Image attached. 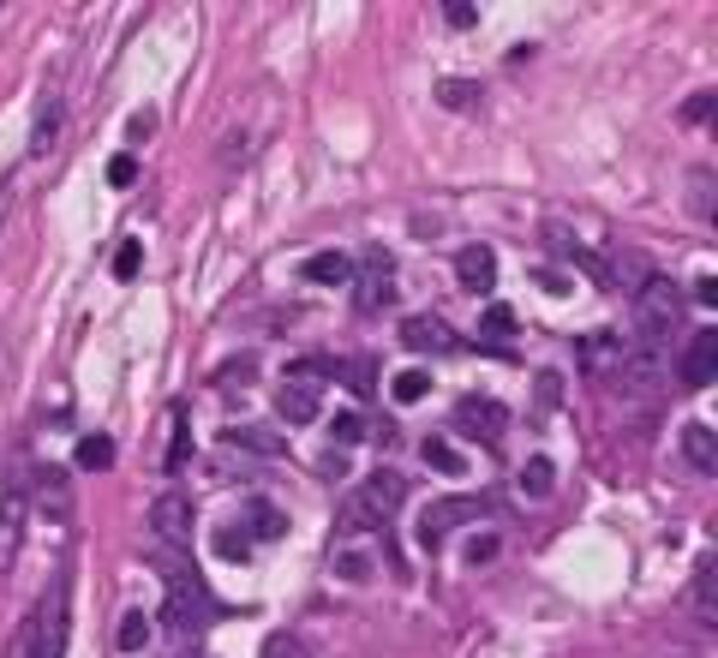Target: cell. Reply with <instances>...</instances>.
<instances>
[{"label": "cell", "mask_w": 718, "mask_h": 658, "mask_svg": "<svg viewBox=\"0 0 718 658\" xmlns=\"http://www.w3.org/2000/svg\"><path fill=\"white\" fill-rule=\"evenodd\" d=\"M156 569H162V586H168V622H174L180 634H198L203 622H215L222 617V605L210 598V586H203V574L186 562V550H168L162 545V557H156Z\"/></svg>", "instance_id": "1"}, {"label": "cell", "mask_w": 718, "mask_h": 658, "mask_svg": "<svg viewBox=\"0 0 718 658\" xmlns=\"http://www.w3.org/2000/svg\"><path fill=\"white\" fill-rule=\"evenodd\" d=\"M401 497H407L401 473H371L366 485L347 491V502H342V533H383Z\"/></svg>", "instance_id": "2"}, {"label": "cell", "mask_w": 718, "mask_h": 658, "mask_svg": "<svg viewBox=\"0 0 718 658\" xmlns=\"http://www.w3.org/2000/svg\"><path fill=\"white\" fill-rule=\"evenodd\" d=\"M677 318H682V294H677V282L670 275H646L641 282V294H634V347H665V335L677 330Z\"/></svg>", "instance_id": "3"}, {"label": "cell", "mask_w": 718, "mask_h": 658, "mask_svg": "<svg viewBox=\"0 0 718 658\" xmlns=\"http://www.w3.org/2000/svg\"><path fill=\"white\" fill-rule=\"evenodd\" d=\"M389 299H395V258L383 246H371L366 258L354 263V306L371 318V311H383Z\"/></svg>", "instance_id": "4"}, {"label": "cell", "mask_w": 718, "mask_h": 658, "mask_svg": "<svg viewBox=\"0 0 718 658\" xmlns=\"http://www.w3.org/2000/svg\"><path fill=\"white\" fill-rule=\"evenodd\" d=\"M503 407L491 401V395H461L455 401V431L461 437H479V443H503Z\"/></svg>", "instance_id": "5"}, {"label": "cell", "mask_w": 718, "mask_h": 658, "mask_svg": "<svg viewBox=\"0 0 718 658\" xmlns=\"http://www.w3.org/2000/svg\"><path fill=\"white\" fill-rule=\"evenodd\" d=\"M150 533L162 538L168 550H191V502L174 497V491H168V497H156L150 502Z\"/></svg>", "instance_id": "6"}, {"label": "cell", "mask_w": 718, "mask_h": 658, "mask_svg": "<svg viewBox=\"0 0 718 658\" xmlns=\"http://www.w3.org/2000/svg\"><path fill=\"white\" fill-rule=\"evenodd\" d=\"M473 514H479V502H473V497H443V502H431V509L419 514V545L437 550L443 538H449L461 521H473Z\"/></svg>", "instance_id": "7"}, {"label": "cell", "mask_w": 718, "mask_h": 658, "mask_svg": "<svg viewBox=\"0 0 718 658\" xmlns=\"http://www.w3.org/2000/svg\"><path fill=\"white\" fill-rule=\"evenodd\" d=\"M36 622H42V658H60L66 653V574H54L48 598L36 605Z\"/></svg>", "instance_id": "8"}, {"label": "cell", "mask_w": 718, "mask_h": 658, "mask_svg": "<svg viewBox=\"0 0 718 658\" xmlns=\"http://www.w3.org/2000/svg\"><path fill=\"white\" fill-rule=\"evenodd\" d=\"M718 377V330H694L689 353H682V383L689 389H706Z\"/></svg>", "instance_id": "9"}, {"label": "cell", "mask_w": 718, "mask_h": 658, "mask_svg": "<svg viewBox=\"0 0 718 658\" xmlns=\"http://www.w3.org/2000/svg\"><path fill=\"white\" fill-rule=\"evenodd\" d=\"M275 413H282L287 425H318V413H323V401H318V383H299V377H287L282 389H275Z\"/></svg>", "instance_id": "10"}, {"label": "cell", "mask_w": 718, "mask_h": 658, "mask_svg": "<svg viewBox=\"0 0 718 658\" xmlns=\"http://www.w3.org/2000/svg\"><path fill=\"white\" fill-rule=\"evenodd\" d=\"M455 275H461L467 294H491V287H497V251L491 246H461L455 251Z\"/></svg>", "instance_id": "11"}, {"label": "cell", "mask_w": 718, "mask_h": 658, "mask_svg": "<svg viewBox=\"0 0 718 658\" xmlns=\"http://www.w3.org/2000/svg\"><path fill=\"white\" fill-rule=\"evenodd\" d=\"M401 342L413 347V353H455V335L443 330V318H407Z\"/></svg>", "instance_id": "12"}, {"label": "cell", "mask_w": 718, "mask_h": 658, "mask_svg": "<svg viewBox=\"0 0 718 658\" xmlns=\"http://www.w3.org/2000/svg\"><path fill=\"white\" fill-rule=\"evenodd\" d=\"M306 282H318V287H354V258L347 251H318V258H306Z\"/></svg>", "instance_id": "13"}, {"label": "cell", "mask_w": 718, "mask_h": 658, "mask_svg": "<svg viewBox=\"0 0 718 658\" xmlns=\"http://www.w3.org/2000/svg\"><path fill=\"white\" fill-rule=\"evenodd\" d=\"M36 502L48 509V521H66L72 514V491H66V473H60V467H42V473H36Z\"/></svg>", "instance_id": "14"}, {"label": "cell", "mask_w": 718, "mask_h": 658, "mask_svg": "<svg viewBox=\"0 0 718 658\" xmlns=\"http://www.w3.org/2000/svg\"><path fill=\"white\" fill-rule=\"evenodd\" d=\"M682 455H689L694 473H713V467H718V437H713V425H701V419H694V425H682Z\"/></svg>", "instance_id": "15"}, {"label": "cell", "mask_w": 718, "mask_h": 658, "mask_svg": "<svg viewBox=\"0 0 718 658\" xmlns=\"http://www.w3.org/2000/svg\"><path fill=\"white\" fill-rule=\"evenodd\" d=\"M222 443L227 449H251V455H287V437H275V431H263V425H227Z\"/></svg>", "instance_id": "16"}, {"label": "cell", "mask_w": 718, "mask_h": 658, "mask_svg": "<svg viewBox=\"0 0 718 658\" xmlns=\"http://www.w3.org/2000/svg\"><path fill=\"white\" fill-rule=\"evenodd\" d=\"M694 617L718 622V557H701V569H694Z\"/></svg>", "instance_id": "17"}, {"label": "cell", "mask_w": 718, "mask_h": 658, "mask_svg": "<svg viewBox=\"0 0 718 658\" xmlns=\"http://www.w3.org/2000/svg\"><path fill=\"white\" fill-rule=\"evenodd\" d=\"M72 467H84V473H102V467H114V437H102V431L78 437V449H72Z\"/></svg>", "instance_id": "18"}, {"label": "cell", "mask_w": 718, "mask_h": 658, "mask_svg": "<svg viewBox=\"0 0 718 658\" xmlns=\"http://www.w3.org/2000/svg\"><path fill=\"white\" fill-rule=\"evenodd\" d=\"M246 533H251V538H282V533H287V514L275 509L270 497H258V502L246 509Z\"/></svg>", "instance_id": "19"}, {"label": "cell", "mask_w": 718, "mask_h": 658, "mask_svg": "<svg viewBox=\"0 0 718 658\" xmlns=\"http://www.w3.org/2000/svg\"><path fill=\"white\" fill-rule=\"evenodd\" d=\"M419 455H425V467H437V473H449V479H461V473H467L461 449H455L449 437H425V443H419Z\"/></svg>", "instance_id": "20"}, {"label": "cell", "mask_w": 718, "mask_h": 658, "mask_svg": "<svg viewBox=\"0 0 718 658\" xmlns=\"http://www.w3.org/2000/svg\"><path fill=\"white\" fill-rule=\"evenodd\" d=\"M210 545H215V557H222V562H246L251 557V533H246V526H215Z\"/></svg>", "instance_id": "21"}, {"label": "cell", "mask_w": 718, "mask_h": 658, "mask_svg": "<svg viewBox=\"0 0 718 658\" xmlns=\"http://www.w3.org/2000/svg\"><path fill=\"white\" fill-rule=\"evenodd\" d=\"M550 485H557V467H550V455H533V461L521 467V491H527V497H545Z\"/></svg>", "instance_id": "22"}, {"label": "cell", "mask_w": 718, "mask_h": 658, "mask_svg": "<svg viewBox=\"0 0 718 658\" xmlns=\"http://www.w3.org/2000/svg\"><path fill=\"white\" fill-rule=\"evenodd\" d=\"M389 395H395V401H401V407L425 401V395H431V371H401V377L389 383Z\"/></svg>", "instance_id": "23"}, {"label": "cell", "mask_w": 718, "mask_h": 658, "mask_svg": "<svg viewBox=\"0 0 718 658\" xmlns=\"http://www.w3.org/2000/svg\"><path fill=\"white\" fill-rule=\"evenodd\" d=\"M144 641H150V617H144V610H126V617H120V653H138Z\"/></svg>", "instance_id": "24"}, {"label": "cell", "mask_w": 718, "mask_h": 658, "mask_svg": "<svg viewBox=\"0 0 718 658\" xmlns=\"http://www.w3.org/2000/svg\"><path fill=\"white\" fill-rule=\"evenodd\" d=\"M7 658H42V622H24L18 634H12V646H7Z\"/></svg>", "instance_id": "25"}, {"label": "cell", "mask_w": 718, "mask_h": 658, "mask_svg": "<svg viewBox=\"0 0 718 658\" xmlns=\"http://www.w3.org/2000/svg\"><path fill=\"white\" fill-rule=\"evenodd\" d=\"M54 138H60V108L48 102V108H42V120H36V138H30V150H36V156H48V150H54Z\"/></svg>", "instance_id": "26"}, {"label": "cell", "mask_w": 718, "mask_h": 658, "mask_svg": "<svg viewBox=\"0 0 718 658\" xmlns=\"http://www.w3.org/2000/svg\"><path fill=\"white\" fill-rule=\"evenodd\" d=\"M186 455H191V425H186V413H174V443H168V467H186Z\"/></svg>", "instance_id": "27"}, {"label": "cell", "mask_w": 718, "mask_h": 658, "mask_svg": "<svg viewBox=\"0 0 718 658\" xmlns=\"http://www.w3.org/2000/svg\"><path fill=\"white\" fill-rule=\"evenodd\" d=\"M138 263H144V246H138V239H120V251H114V275H120V282H132V275H138Z\"/></svg>", "instance_id": "28"}, {"label": "cell", "mask_w": 718, "mask_h": 658, "mask_svg": "<svg viewBox=\"0 0 718 658\" xmlns=\"http://www.w3.org/2000/svg\"><path fill=\"white\" fill-rule=\"evenodd\" d=\"M12 550H18V497L7 502V526H0V569L12 562Z\"/></svg>", "instance_id": "29"}, {"label": "cell", "mask_w": 718, "mask_h": 658, "mask_svg": "<svg viewBox=\"0 0 718 658\" xmlns=\"http://www.w3.org/2000/svg\"><path fill=\"white\" fill-rule=\"evenodd\" d=\"M497 533H473V538H467V562H473V569H479V562H491V557H497Z\"/></svg>", "instance_id": "30"}, {"label": "cell", "mask_w": 718, "mask_h": 658, "mask_svg": "<svg viewBox=\"0 0 718 658\" xmlns=\"http://www.w3.org/2000/svg\"><path fill=\"white\" fill-rule=\"evenodd\" d=\"M443 102H449V108H473L479 102V90H473V84H467V78H449V84H443Z\"/></svg>", "instance_id": "31"}, {"label": "cell", "mask_w": 718, "mask_h": 658, "mask_svg": "<svg viewBox=\"0 0 718 658\" xmlns=\"http://www.w3.org/2000/svg\"><path fill=\"white\" fill-rule=\"evenodd\" d=\"M132 179H138V162H132V156H114V162H108V186L126 191Z\"/></svg>", "instance_id": "32"}, {"label": "cell", "mask_w": 718, "mask_h": 658, "mask_svg": "<svg viewBox=\"0 0 718 658\" xmlns=\"http://www.w3.org/2000/svg\"><path fill=\"white\" fill-rule=\"evenodd\" d=\"M263 658H306V646H299L294 634H270V641H263Z\"/></svg>", "instance_id": "33"}, {"label": "cell", "mask_w": 718, "mask_h": 658, "mask_svg": "<svg viewBox=\"0 0 718 658\" xmlns=\"http://www.w3.org/2000/svg\"><path fill=\"white\" fill-rule=\"evenodd\" d=\"M335 574H342V581H366V557H359V550H342V557H335Z\"/></svg>", "instance_id": "34"}, {"label": "cell", "mask_w": 718, "mask_h": 658, "mask_svg": "<svg viewBox=\"0 0 718 658\" xmlns=\"http://www.w3.org/2000/svg\"><path fill=\"white\" fill-rule=\"evenodd\" d=\"M443 24H449V30H473L479 7H443Z\"/></svg>", "instance_id": "35"}, {"label": "cell", "mask_w": 718, "mask_h": 658, "mask_svg": "<svg viewBox=\"0 0 718 658\" xmlns=\"http://www.w3.org/2000/svg\"><path fill=\"white\" fill-rule=\"evenodd\" d=\"M509 330H515V311L509 306H491L485 311V335H509Z\"/></svg>", "instance_id": "36"}, {"label": "cell", "mask_w": 718, "mask_h": 658, "mask_svg": "<svg viewBox=\"0 0 718 658\" xmlns=\"http://www.w3.org/2000/svg\"><path fill=\"white\" fill-rule=\"evenodd\" d=\"M335 437H342V443L366 437V419H359V413H335Z\"/></svg>", "instance_id": "37"}, {"label": "cell", "mask_w": 718, "mask_h": 658, "mask_svg": "<svg viewBox=\"0 0 718 658\" xmlns=\"http://www.w3.org/2000/svg\"><path fill=\"white\" fill-rule=\"evenodd\" d=\"M342 383H354V389H371V365H366V359H347V365H342Z\"/></svg>", "instance_id": "38"}, {"label": "cell", "mask_w": 718, "mask_h": 658, "mask_svg": "<svg viewBox=\"0 0 718 658\" xmlns=\"http://www.w3.org/2000/svg\"><path fill=\"white\" fill-rule=\"evenodd\" d=\"M323 479H347V455H342V449L323 455Z\"/></svg>", "instance_id": "39"}, {"label": "cell", "mask_w": 718, "mask_h": 658, "mask_svg": "<svg viewBox=\"0 0 718 658\" xmlns=\"http://www.w3.org/2000/svg\"><path fill=\"white\" fill-rule=\"evenodd\" d=\"M694 299H701V306H718V282H713V275H701V282H694Z\"/></svg>", "instance_id": "40"}, {"label": "cell", "mask_w": 718, "mask_h": 658, "mask_svg": "<svg viewBox=\"0 0 718 658\" xmlns=\"http://www.w3.org/2000/svg\"><path fill=\"white\" fill-rule=\"evenodd\" d=\"M682 114H689V120H706V114H713V96H694V102L682 108Z\"/></svg>", "instance_id": "41"}]
</instances>
